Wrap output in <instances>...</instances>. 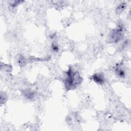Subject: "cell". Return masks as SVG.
Instances as JSON below:
<instances>
[{"instance_id": "obj_1", "label": "cell", "mask_w": 131, "mask_h": 131, "mask_svg": "<svg viewBox=\"0 0 131 131\" xmlns=\"http://www.w3.org/2000/svg\"><path fill=\"white\" fill-rule=\"evenodd\" d=\"M78 74L77 72L74 73L71 70H69L68 72V77L66 80V87L67 89H71L81 83L82 79Z\"/></svg>"}, {"instance_id": "obj_2", "label": "cell", "mask_w": 131, "mask_h": 131, "mask_svg": "<svg viewBox=\"0 0 131 131\" xmlns=\"http://www.w3.org/2000/svg\"><path fill=\"white\" fill-rule=\"evenodd\" d=\"M123 35V28L119 27L117 29L114 30L111 36V38L113 42H117L122 38Z\"/></svg>"}, {"instance_id": "obj_3", "label": "cell", "mask_w": 131, "mask_h": 131, "mask_svg": "<svg viewBox=\"0 0 131 131\" xmlns=\"http://www.w3.org/2000/svg\"><path fill=\"white\" fill-rule=\"evenodd\" d=\"M93 79L94 81L98 84H103L105 82V77L103 74L96 73L93 76Z\"/></svg>"}, {"instance_id": "obj_4", "label": "cell", "mask_w": 131, "mask_h": 131, "mask_svg": "<svg viewBox=\"0 0 131 131\" xmlns=\"http://www.w3.org/2000/svg\"><path fill=\"white\" fill-rule=\"evenodd\" d=\"M116 71H117V74L121 77H125V72L124 70L122 69H120L119 68H117L116 69Z\"/></svg>"}, {"instance_id": "obj_5", "label": "cell", "mask_w": 131, "mask_h": 131, "mask_svg": "<svg viewBox=\"0 0 131 131\" xmlns=\"http://www.w3.org/2000/svg\"><path fill=\"white\" fill-rule=\"evenodd\" d=\"M125 6L126 5H125V4H122L121 5H120L118 7V12H122L123 11V10H124V9H125Z\"/></svg>"}, {"instance_id": "obj_6", "label": "cell", "mask_w": 131, "mask_h": 131, "mask_svg": "<svg viewBox=\"0 0 131 131\" xmlns=\"http://www.w3.org/2000/svg\"><path fill=\"white\" fill-rule=\"evenodd\" d=\"M52 49H53V50H54V51H57V50H58V47L57 46H55L54 45L52 46Z\"/></svg>"}]
</instances>
